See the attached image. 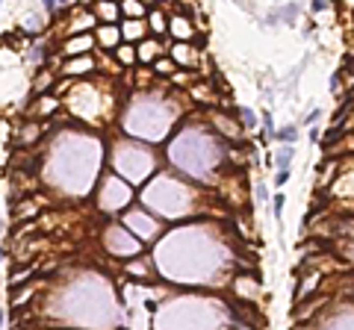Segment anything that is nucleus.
Instances as JSON below:
<instances>
[{"label": "nucleus", "instance_id": "f257e3e1", "mask_svg": "<svg viewBox=\"0 0 354 330\" xmlns=\"http://www.w3.org/2000/svg\"><path fill=\"white\" fill-rule=\"evenodd\" d=\"M168 27H171L174 35H180V38H189V35H192V24H189V18H177V15H174V18L168 21Z\"/></svg>", "mask_w": 354, "mask_h": 330}, {"label": "nucleus", "instance_id": "f03ea898", "mask_svg": "<svg viewBox=\"0 0 354 330\" xmlns=\"http://www.w3.org/2000/svg\"><path fill=\"white\" fill-rule=\"evenodd\" d=\"M86 50H92V35H86V38H71V41L65 44V53H71V56L86 53Z\"/></svg>", "mask_w": 354, "mask_h": 330}, {"label": "nucleus", "instance_id": "7ed1b4c3", "mask_svg": "<svg viewBox=\"0 0 354 330\" xmlns=\"http://www.w3.org/2000/svg\"><path fill=\"white\" fill-rule=\"evenodd\" d=\"M157 53H160V44H157V41H142V47H139V59H142V62L157 59Z\"/></svg>", "mask_w": 354, "mask_h": 330}, {"label": "nucleus", "instance_id": "20e7f679", "mask_svg": "<svg viewBox=\"0 0 354 330\" xmlns=\"http://www.w3.org/2000/svg\"><path fill=\"white\" fill-rule=\"evenodd\" d=\"M275 162H278V168H281V171H290V162H292V145L281 148V150L275 153Z\"/></svg>", "mask_w": 354, "mask_h": 330}, {"label": "nucleus", "instance_id": "39448f33", "mask_svg": "<svg viewBox=\"0 0 354 330\" xmlns=\"http://www.w3.org/2000/svg\"><path fill=\"white\" fill-rule=\"evenodd\" d=\"M275 136H278L281 142H287V145H290V142H295V136H298V133H295V124H290V127H281V130H275Z\"/></svg>", "mask_w": 354, "mask_h": 330}, {"label": "nucleus", "instance_id": "423d86ee", "mask_svg": "<svg viewBox=\"0 0 354 330\" xmlns=\"http://www.w3.org/2000/svg\"><path fill=\"white\" fill-rule=\"evenodd\" d=\"M151 24H154V32H165V27H168V21L162 18V12L157 9V12H151Z\"/></svg>", "mask_w": 354, "mask_h": 330}, {"label": "nucleus", "instance_id": "0eeeda50", "mask_svg": "<svg viewBox=\"0 0 354 330\" xmlns=\"http://www.w3.org/2000/svg\"><path fill=\"white\" fill-rule=\"evenodd\" d=\"M118 50V62H124V65H130L133 59H136V50L133 47H115Z\"/></svg>", "mask_w": 354, "mask_h": 330}, {"label": "nucleus", "instance_id": "6e6552de", "mask_svg": "<svg viewBox=\"0 0 354 330\" xmlns=\"http://www.w3.org/2000/svg\"><path fill=\"white\" fill-rule=\"evenodd\" d=\"M89 68H92V59H77V62H71L65 71H68V74H77V71H89Z\"/></svg>", "mask_w": 354, "mask_h": 330}, {"label": "nucleus", "instance_id": "1a4fd4ad", "mask_svg": "<svg viewBox=\"0 0 354 330\" xmlns=\"http://www.w3.org/2000/svg\"><path fill=\"white\" fill-rule=\"evenodd\" d=\"M139 32H142V21H127V24H124V35H127V38H130V35L136 38Z\"/></svg>", "mask_w": 354, "mask_h": 330}, {"label": "nucleus", "instance_id": "9d476101", "mask_svg": "<svg viewBox=\"0 0 354 330\" xmlns=\"http://www.w3.org/2000/svg\"><path fill=\"white\" fill-rule=\"evenodd\" d=\"M239 115H242V127H248V130H251V127H254V124H257V115H254V112H251V109H242V112H239Z\"/></svg>", "mask_w": 354, "mask_h": 330}, {"label": "nucleus", "instance_id": "9b49d317", "mask_svg": "<svg viewBox=\"0 0 354 330\" xmlns=\"http://www.w3.org/2000/svg\"><path fill=\"white\" fill-rule=\"evenodd\" d=\"M121 12H124V15H136V18H142V15H145V9H142V6H130V3H124V6H121Z\"/></svg>", "mask_w": 354, "mask_h": 330}, {"label": "nucleus", "instance_id": "f8f14e48", "mask_svg": "<svg viewBox=\"0 0 354 330\" xmlns=\"http://www.w3.org/2000/svg\"><path fill=\"white\" fill-rule=\"evenodd\" d=\"M154 68H157L160 74H168V71L174 68V62H168V59H157V62H154Z\"/></svg>", "mask_w": 354, "mask_h": 330}, {"label": "nucleus", "instance_id": "ddd939ff", "mask_svg": "<svg viewBox=\"0 0 354 330\" xmlns=\"http://www.w3.org/2000/svg\"><path fill=\"white\" fill-rule=\"evenodd\" d=\"M97 12H100L103 18H115V15H118V9H112V6H97Z\"/></svg>", "mask_w": 354, "mask_h": 330}, {"label": "nucleus", "instance_id": "4468645a", "mask_svg": "<svg viewBox=\"0 0 354 330\" xmlns=\"http://www.w3.org/2000/svg\"><path fill=\"white\" fill-rule=\"evenodd\" d=\"M47 83H50V74L44 71V74H41V80L35 83V91H41V89H47Z\"/></svg>", "mask_w": 354, "mask_h": 330}, {"label": "nucleus", "instance_id": "2eb2a0df", "mask_svg": "<svg viewBox=\"0 0 354 330\" xmlns=\"http://www.w3.org/2000/svg\"><path fill=\"white\" fill-rule=\"evenodd\" d=\"M263 124H266V130H269V133H275V121H272V112H263Z\"/></svg>", "mask_w": 354, "mask_h": 330}, {"label": "nucleus", "instance_id": "dca6fc26", "mask_svg": "<svg viewBox=\"0 0 354 330\" xmlns=\"http://www.w3.org/2000/svg\"><path fill=\"white\" fill-rule=\"evenodd\" d=\"M290 180V171H278V177H275V186H284Z\"/></svg>", "mask_w": 354, "mask_h": 330}, {"label": "nucleus", "instance_id": "f3484780", "mask_svg": "<svg viewBox=\"0 0 354 330\" xmlns=\"http://www.w3.org/2000/svg\"><path fill=\"white\" fill-rule=\"evenodd\" d=\"M281 210H284V195L275 198V215H278V218H281Z\"/></svg>", "mask_w": 354, "mask_h": 330}, {"label": "nucleus", "instance_id": "a211bd4d", "mask_svg": "<svg viewBox=\"0 0 354 330\" xmlns=\"http://www.w3.org/2000/svg\"><path fill=\"white\" fill-rule=\"evenodd\" d=\"M310 9H313V12H325V9H328V3H325V0H316Z\"/></svg>", "mask_w": 354, "mask_h": 330}, {"label": "nucleus", "instance_id": "6ab92c4d", "mask_svg": "<svg viewBox=\"0 0 354 330\" xmlns=\"http://www.w3.org/2000/svg\"><path fill=\"white\" fill-rule=\"evenodd\" d=\"M316 121H319V109H313V112H310V115H307V124H310V127H313V124H316Z\"/></svg>", "mask_w": 354, "mask_h": 330}, {"label": "nucleus", "instance_id": "aec40b11", "mask_svg": "<svg viewBox=\"0 0 354 330\" xmlns=\"http://www.w3.org/2000/svg\"><path fill=\"white\" fill-rule=\"evenodd\" d=\"M266 195H269V192H266V186H257V198H260V201H266Z\"/></svg>", "mask_w": 354, "mask_h": 330}]
</instances>
